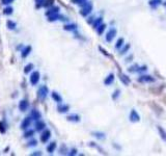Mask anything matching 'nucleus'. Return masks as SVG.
I'll list each match as a JSON object with an SVG mask.
<instances>
[{
    "instance_id": "nucleus-24",
    "label": "nucleus",
    "mask_w": 166,
    "mask_h": 156,
    "mask_svg": "<svg viewBox=\"0 0 166 156\" xmlns=\"http://www.w3.org/2000/svg\"><path fill=\"white\" fill-rule=\"evenodd\" d=\"M112 79H113V75L108 76V78H107L106 80H105V83H106V84H109V83H110V82L112 81Z\"/></svg>"
},
{
    "instance_id": "nucleus-2",
    "label": "nucleus",
    "mask_w": 166,
    "mask_h": 156,
    "mask_svg": "<svg viewBox=\"0 0 166 156\" xmlns=\"http://www.w3.org/2000/svg\"><path fill=\"white\" fill-rule=\"evenodd\" d=\"M40 78H41V75H40V72H39V71L32 72V74L30 75V83H31L32 85L37 84L39 83V81H40Z\"/></svg>"
},
{
    "instance_id": "nucleus-9",
    "label": "nucleus",
    "mask_w": 166,
    "mask_h": 156,
    "mask_svg": "<svg viewBox=\"0 0 166 156\" xmlns=\"http://www.w3.org/2000/svg\"><path fill=\"white\" fill-rule=\"evenodd\" d=\"M30 52H31V47H30V46H26L25 48L22 50V52H21V56H22L23 58L27 57Z\"/></svg>"
},
{
    "instance_id": "nucleus-26",
    "label": "nucleus",
    "mask_w": 166,
    "mask_h": 156,
    "mask_svg": "<svg viewBox=\"0 0 166 156\" xmlns=\"http://www.w3.org/2000/svg\"><path fill=\"white\" fill-rule=\"evenodd\" d=\"M74 3H78V4H82V3H85V0H73Z\"/></svg>"
},
{
    "instance_id": "nucleus-18",
    "label": "nucleus",
    "mask_w": 166,
    "mask_h": 156,
    "mask_svg": "<svg viewBox=\"0 0 166 156\" xmlns=\"http://www.w3.org/2000/svg\"><path fill=\"white\" fill-rule=\"evenodd\" d=\"M13 7L12 6H7V7H5V9H3V14L4 15H12L13 14Z\"/></svg>"
},
{
    "instance_id": "nucleus-27",
    "label": "nucleus",
    "mask_w": 166,
    "mask_h": 156,
    "mask_svg": "<svg viewBox=\"0 0 166 156\" xmlns=\"http://www.w3.org/2000/svg\"><path fill=\"white\" fill-rule=\"evenodd\" d=\"M159 130H160V132H161V134H162V137H164V139L166 141V133L164 132V130L162 131V129L161 128H159Z\"/></svg>"
},
{
    "instance_id": "nucleus-25",
    "label": "nucleus",
    "mask_w": 166,
    "mask_h": 156,
    "mask_svg": "<svg viewBox=\"0 0 166 156\" xmlns=\"http://www.w3.org/2000/svg\"><path fill=\"white\" fill-rule=\"evenodd\" d=\"M35 2H37V7H41V6H43L44 0H35Z\"/></svg>"
},
{
    "instance_id": "nucleus-6",
    "label": "nucleus",
    "mask_w": 166,
    "mask_h": 156,
    "mask_svg": "<svg viewBox=\"0 0 166 156\" xmlns=\"http://www.w3.org/2000/svg\"><path fill=\"white\" fill-rule=\"evenodd\" d=\"M45 128H46V124H45V122L42 121V120L35 121V130H37V131H43Z\"/></svg>"
},
{
    "instance_id": "nucleus-23",
    "label": "nucleus",
    "mask_w": 166,
    "mask_h": 156,
    "mask_svg": "<svg viewBox=\"0 0 166 156\" xmlns=\"http://www.w3.org/2000/svg\"><path fill=\"white\" fill-rule=\"evenodd\" d=\"M6 129L4 127V125H3L2 122H0V133H5Z\"/></svg>"
},
{
    "instance_id": "nucleus-3",
    "label": "nucleus",
    "mask_w": 166,
    "mask_h": 156,
    "mask_svg": "<svg viewBox=\"0 0 166 156\" xmlns=\"http://www.w3.org/2000/svg\"><path fill=\"white\" fill-rule=\"evenodd\" d=\"M51 136V131L48 129H44V132L41 135V142L42 143H47Z\"/></svg>"
},
{
    "instance_id": "nucleus-17",
    "label": "nucleus",
    "mask_w": 166,
    "mask_h": 156,
    "mask_svg": "<svg viewBox=\"0 0 166 156\" xmlns=\"http://www.w3.org/2000/svg\"><path fill=\"white\" fill-rule=\"evenodd\" d=\"M114 35H115V29H111L110 31L108 32V35H107V41H111L112 40V38L114 37Z\"/></svg>"
},
{
    "instance_id": "nucleus-28",
    "label": "nucleus",
    "mask_w": 166,
    "mask_h": 156,
    "mask_svg": "<svg viewBox=\"0 0 166 156\" xmlns=\"http://www.w3.org/2000/svg\"><path fill=\"white\" fill-rule=\"evenodd\" d=\"M28 146H37V141H35V139H33V141H31V142L29 143Z\"/></svg>"
},
{
    "instance_id": "nucleus-14",
    "label": "nucleus",
    "mask_w": 166,
    "mask_h": 156,
    "mask_svg": "<svg viewBox=\"0 0 166 156\" xmlns=\"http://www.w3.org/2000/svg\"><path fill=\"white\" fill-rule=\"evenodd\" d=\"M6 26H7V28L9 29H15L17 27V24H16V22H14V21L9 20L6 22Z\"/></svg>"
},
{
    "instance_id": "nucleus-21",
    "label": "nucleus",
    "mask_w": 166,
    "mask_h": 156,
    "mask_svg": "<svg viewBox=\"0 0 166 156\" xmlns=\"http://www.w3.org/2000/svg\"><path fill=\"white\" fill-rule=\"evenodd\" d=\"M64 29L66 30H74V29H76V25H66Z\"/></svg>"
},
{
    "instance_id": "nucleus-19",
    "label": "nucleus",
    "mask_w": 166,
    "mask_h": 156,
    "mask_svg": "<svg viewBox=\"0 0 166 156\" xmlns=\"http://www.w3.org/2000/svg\"><path fill=\"white\" fill-rule=\"evenodd\" d=\"M32 69H33V65H32V64H28L27 66H25V68H24V73H25V74H27V73L30 72Z\"/></svg>"
},
{
    "instance_id": "nucleus-1",
    "label": "nucleus",
    "mask_w": 166,
    "mask_h": 156,
    "mask_svg": "<svg viewBox=\"0 0 166 156\" xmlns=\"http://www.w3.org/2000/svg\"><path fill=\"white\" fill-rule=\"evenodd\" d=\"M49 93V90L48 87L46 85H43V87H41L37 91V97L41 99V100H44V99H46L47 95H48Z\"/></svg>"
},
{
    "instance_id": "nucleus-13",
    "label": "nucleus",
    "mask_w": 166,
    "mask_h": 156,
    "mask_svg": "<svg viewBox=\"0 0 166 156\" xmlns=\"http://www.w3.org/2000/svg\"><path fill=\"white\" fill-rule=\"evenodd\" d=\"M52 99H53L54 101L58 102V103H60V102H61V97H60L59 94H57L56 92L52 93Z\"/></svg>"
},
{
    "instance_id": "nucleus-20",
    "label": "nucleus",
    "mask_w": 166,
    "mask_h": 156,
    "mask_svg": "<svg viewBox=\"0 0 166 156\" xmlns=\"http://www.w3.org/2000/svg\"><path fill=\"white\" fill-rule=\"evenodd\" d=\"M33 133H35V131H33V130L27 129V131L24 133V137H25V139H27V137H31V136L33 135Z\"/></svg>"
},
{
    "instance_id": "nucleus-22",
    "label": "nucleus",
    "mask_w": 166,
    "mask_h": 156,
    "mask_svg": "<svg viewBox=\"0 0 166 156\" xmlns=\"http://www.w3.org/2000/svg\"><path fill=\"white\" fill-rule=\"evenodd\" d=\"M15 0H1V3L2 4H4V5H9V4H11V3L14 2Z\"/></svg>"
},
{
    "instance_id": "nucleus-10",
    "label": "nucleus",
    "mask_w": 166,
    "mask_h": 156,
    "mask_svg": "<svg viewBox=\"0 0 166 156\" xmlns=\"http://www.w3.org/2000/svg\"><path fill=\"white\" fill-rule=\"evenodd\" d=\"M55 149H56V143L52 142V143H50V145H49L48 147H47V152L51 154V153H53V152H54Z\"/></svg>"
},
{
    "instance_id": "nucleus-16",
    "label": "nucleus",
    "mask_w": 166,
    "mask_h": 156,
    "mask_svg": "<svg viewBox=\"0 0 166 156\" xmlns=\"http://www.w3.org/2000/svg\"><path fill=\"white\" fill-rule=\"evenodd\" d=\"M53 2H54V0H44L43 6L44 7H49V6H52L53 5Z\"/></svg>"
},
{
    "instance_id": "nucleus-29",
    "label": "nucleus",
    "mask_w": 166,
    "mask_h": 156,
    "mask_svg": "<svg viewBox=\"0 0 166 156\" xmlns=\"http://www.w3.org/2000/svg\"><path fill=\"white\" fill-rule=\"evenodd\" d=\"M100 27H101V28L99 29V33H102V31L104 30V27H105V26H104V25H101Z\"/></svg>"
},
{
    "instance_id": "nucleus-15",
    "label": "nucleus",
    "mask_w": 166,
    "mask_h": 156,
    "mask_svg": "<svg viewBox=\"0 0 166 156\" xmlns=\"http://www.w3.org/2000/svg\"><path fill=\"white\" fill-rule=\"evenodd\" d=\"M68 120H69V121L79 122L80 121V118H79V116H77V115H72V116L68 117Z\"/></svg>"
},
{
    "instance_id": "nucleus-7",
    "label": "nucleus",
    "mask_w": 166,
    "mask_h": 156,
    "mask_svg": "<svg viewBox=\"0 0 166 156\" xmlns=\"http://www.w3.org/2000/svg\"><path fill=\"white\" fill-rule=\"evenodd\" d=\"M28 107H29V103L27 100H21V101L19 102V109H20L21 111H26Z\"/></svg>"
},
{
    "instance_id": "nucleus-4",
    "label": "nucleus",
    "mask_w": 166,
    "mask_h": 156,
    "mask_svg": "<svg viewBox=\"0 0 166 156\" xmlns=\"http://www.w3.org/2000/svg\"><path fill=\"white\" fill-rule=\"evenodd\" d=\"M31 117H27V118H25L22 121V123H21V128L24 130L28 129V127L30 126V124H31Z\"/></svg>"
},
{
    "instance_id": "nucleus-8",
    "label": "nucleus",
    "mask_w": 166,
    "mask_h": 156,
    "mask_svg": "<svg viewBox=\"0 0 166 156\" xmlns=\"http://www.w3.org/2000/svg\"><path fill=\"white\" fill-rule=\"evenodd\" d=\"M31 119L32 120H35V121H39V120L42 119V113H41L37 109H33L31 111Z\"/></svg>"
},
{
    "instance_id": "nucleus-5",
    "label": "nucleus",
    "mask_w": 166,
    "mask_h": 156,
    "mask_svg": "<svg viewBox=\"0 0 166 156\" xmlns=\"http://www.w3.org/2000/svg\"><path fill=\"white\" fill-rule=\"evenodd\" d=\"M92 6L90 3H85V4H84V7H83L82 11L80 12L81 15H82V16H87L89 13L92 12Z\"/></svg>"
},
{
    "instance_id": "nucleus-11",
    "label": "nucleus",
    "mask_w": 166,
    "mask_h": 156,
    "mask_svg": "<svg viewBox=\"0 0 166 156\" xmlns=\"http://www.w3.org/2000/svg\"><path fill=\"white\" fill-rule=\"evenodd\" d=\"M57 109L59 113H66V111L70 109V106L69 105H66V104H64V105H63V104H60V105H58Z\"/></svg>"
},
{
    "instance_id": "nucleus-12",
    "label": "nucleus",
    "mask_w": 166,
    "mask_h": 156,
    "mask_svg": "<svg viewBox=\"0 0 166 156\" xmlns=\"http://www.w3.org/2000/svg\"><path fill=\"white\" fill-rule=\"evenodd\" d=\"M58 11H59V9H58L57 6H55V7H52V9H50L48 11V12H46V16H51V15H55V14H58Z\"/></svg>"
}]
</instances>
